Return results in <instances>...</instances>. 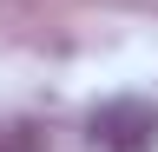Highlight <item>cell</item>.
<instances>
[{"label": "cell", "mask_w": 158, "mask_h": 152, "mask_svg": "<svg viewBox=\"0 0 158 152\" xmlns=\"http://www.w3.org/2000/svg\"><path fill=\"white\" fill-rule=\"evenodd\" d=\"M86 152H158V106L152 99H106L86 119Z\"/></svg>", "instance_id": "6da1fadb"}]
</instances>
